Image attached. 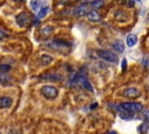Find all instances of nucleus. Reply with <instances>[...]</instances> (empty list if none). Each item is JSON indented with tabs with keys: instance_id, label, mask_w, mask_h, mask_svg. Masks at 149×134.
<instances>
[{
	"instance_id": "1",
	"label": "nucleus",
	"mask_w": 149,
	"mask_h": 134,
	"mask_svg": "<svg viewBox=\"0 0 149 134\" xmlns=\"http://www.w3.org/2000/svg\"><path fill=\"white\" fill-rule=\"evenodd\" d=\"M121 110H125L129 113H137V112H141L143 110V105L140 104V103H122L119 105Z\"/></svg>"
},
{
	"instance_id": "2",
	"label": "nucleus",
	"mask_w": 149,
	"mask_h": 134,
	"mask_svg": "<svg viewBox=\"0 0 149 134\" xmlns=\"http://www.w3.org/2000/svg\"><path fill=\"white\" fill-rule=\"evenodd\" d=\"M97 54L99 55L100 58H102V59H105L107 62L118 63V56L115 54L108 51V50H101V49H99V50H97Z\"/></svg>"
},
{
	"instance_id": "3",
	"label": "nucleus",
	"mask_w": 149,
	"mask_h": 134,
	"mask_svg": "<svg viewBox=\"0 0 149 134\" xmlns=\"http://www.w3.org/2000/svg\"><path fill=\"white\" fill-rule=\"evenodd\" d=\"M41 93L47 98V99H54L57 97L58 94V90L55 87V86H51V85H45L41 89Z\"/></svg>"
},
{
	"instance_id": "4",
	"label": "nucleus",
	"mask_w": 149,
	"mask_h": 134,
	"mask_svg": "<svg viewBox=\"0 0 149 134\" xmlns=\"http://www.w3.org/2000/svg\"><path fill=\"white\" fill-rule=\"evenodd\" d=\"M90 12L88 9V2H83L81 5H79L78 7H76L73 9V15H76L77 17H81L87 15V13Z\"/></svg>"
},
{
	"instance_id": "5",
	"label": "nucleus",
	"mask_w": 149,
	"mask_h": 134,
	"mask_svg": "<svg viewBox=\"0 0 149 134\" xmlns=\"http://www.w3.org/2000/svg\"><path fill=\"white\" fill-rule=\"evenodd\" d=\"M15 21H16V23H17L20 27H27V26L30 23L31 19H30V16H29L28 13L23 12V13H20V14L16 16Z\"/></svg>"
},
{
	"instance_id": "6",
	"label": "nucleus",
	"mask_w": 149,
	"mask_h": 134,
	"mask_svg": "<svg viewBox=\"0 0 149 134\" xmlns=\"http://www.w3.org/2000/svg\"><path fill=\"white\" fill-rule=\"evenodd\" d=\"M122 96L126 98H137L140 97V90H137L136 87H127L122 91Z\"/></svg>"
},
{
	"instance_id": "7",
	"label": "nucleus",
	"mask_w": 149,
	"mask_h": 134,
	"mask_svg": "<svg viewBox=\"0 0 149 134\" xmlns=\"http://www.w3.org/2000/svg\"><path fill=\"white\" fill-rule=\"evenodd\" d=\"M87 19L91 22H99L100 21V14L95 10V9H91L87 13Z\"/></svg>"
},
{
	"instance_id": "8",
	"label": "nucleus",
	"mask_w": 149,
	"mask_h": 134,
	"mask_svg": "<svg viewBox=\"0 0 149 134\" xmlns=\"http://www.w3.org/2000/svg\"><path fill=\"white\" fill-rule=\"evenodd\" d=\"M12 103H13V100H12V98H9V97H1L0 98V108H8L9 106H12Z\"/></svg>"
},
{
	"instance_id": "9",
	"label": "nucleus",
	"mask_w": 149,
	"mask_h": 134,
	"mask_svg": "<svg viewBox=\"0 0 149 134\" xmlns=\"http://www.w3.org/2000/svg\"><path fill=\"white\" fill-rule=\"evenodd\" d=\"M42 79L56 82V80H62V76H61V75H57V73H48V75L42 76Z\"/></svg>"
},
{
	"instance_id": "10",
	"label": "nucleus",
	"mask_w": 149,
	"mask_h": 134,
	"mask_svg": "<svg viewBox=\"0 0 149 134\" xmlns=\"http://www.w3.org/2000/svg\"><path fill=\"white\" fill-rule=\"evenodd\" d=\"M126 42H127V45H128V47H133V45H135L136 42H137V37H136V35H135V34H129V35L127 36V38H126Z\"/></svg>"
},
{
	"instance_id": "11",
	"label": "nucleus",
	"mask_w": 149,
	"mask_h": 134,
	"mask_svg": "<svg viewBox=\"0 0 149 134\" xmlns=\"http://www.w3.org/2000/svg\"><path fill=\"white\" fill-rule=\"evenodd\" d=\"M112 48H113L115 51H118V52H122V51L125 50L123 43H122L121 41H114V42L112 43Z\"/></svg>"
},
{
	"instance_id": "12",
	"label": "nucleus",
	"mask_w": 149,
	"mask_h": 134,
	"mask_svg": "<svg viewBox=\"0 0 149 134\" xmlns=\"http://www.w3.org/2000/svg\"><path fill=\"white\" fill-rule=\"evenodd\" d=\"M48 12H49V7H48V6H43V7H41V8L38 9L37 16H38L40 19H42V17H44V16L48 14Z\"/></svg>"
},
{
	"instance_id": "13",
	"label": "nucleus",
	"mask_w": 149,
	"mask_h": 134,
	"mask_svg": "<svg viewBox=\"0 0 149 134\" xmlns=\"http://www.w3.org/2000/svg\"><path fill=\"white\" fill-rule=\"evenodd\" d=\"M51 62H52V57L51 56H49V55H42L41 56V63H42V65H48Z\"/></svg>"
},
{
	"instance_id": "14",
	"label": "nucleus",
	"mask_w": 149,
	"mask_h": 134,
	"mask_svg": "<svg viewBox=\"0 0 149 134\" xmlns=\"http://www.w3.org/2000/svg\"><path fill=\"white\" fill-rule=\"evenodd\" d=\"M139 132H140L141 134H149V124L143 122L142 125H140V127H139Z\"/></svg>"
},
{
	"instance_id": "15",
	"label": "nucleus",
	"mask_w": 149,
	"mask_h": 134,
	"mask_svg": "<svg viewBox=\"0 0 149 134\" xmlns=\"http://www.w3.org/2000/svg\"><path fill=\"white\" fill-rule=\"evenodd\" d=\"M52 27H50V26H47V27H43L42 28V30H41V34L43 35V36H49L51 33H52Z\"/></svg>"
},
{
	"instance_id": "16",
	"label": "nucleus",
	"mask_w": 149,
	"mask_h": 134,
	"mask_svg": "<svg viewBox=\"0 0 149 134\" xmlns=\"http://www.w3.org/2000/svg\"><path fill=\"white\" fill-rule=\"evenodd\" d=\"M119 115H120L122 119H130V118L133 117V115H132V113H129V112H127V111H125V110L120 111Z\"/></svg>"
},
{
	"instance_id": "17",
	"label": "nucleus",
	"mask_w": 149,
	"mask_h": 134,
	"mask_svg": "<svg viewBox=\"0 0 149 134\" xmlns=\"http://www.w3.org/2000/svg\"><path fill=\"white\" fill-rule=\"evenodd\" d=\"M88 5H91V6L95 9V8L102 7V6H104V2H102V1H93V2H88Z\"/></svg>"
},
{
	"instance_id": "18",
	"label": "nucleus",
	"mask_w": 149,
	"mask_h": 134,
	"mask_svg": "<svg viewBox=\"0 0 149 134\" xmlns=\"http://www.w3.org/2000/svg\"><path fill=\"white\" fill-rule=\"evenodd\" d=\"M30 6H31V8L34 10H38L40 9V6H41V2H38V1H31L30 2Z\"/></svg>"
},
{
	"instance_id": "19",
	"label": "nucleus",
	"mask_w": 149,
	"mask_h": 134,
	"mask_svg": "<svg viewBox=\"0 0 149 134\" xmlns=\"http://www.w3.org/2000/svg\"><path fill=\"white\" fill-rule=\"evenodd\" d=\"M9 69H10V66L7 65V64H1L0 65V72H7Z\"/></svg>"
},
{
	"instance_id": "20",
	"label": "nucleus",
	"mask_w": 149,
	"mask_h": 134,
	"mask_svg": "<svg viewBox=\"0 0 149 134\" xmlns=\"http://www.w3.org/2000/svg\"><path fill=\"white\" fill-rule=\"evenodd\" d=\"M143 120L146 121V124H149V111H146L143 113Z\"/></svg>"
},
{
	"instance_id": "21",
	"label": "nucleus",
	"mask_w": 149,
	"mask_h": 134,
	"mask_svg": "<svg viewBox=\"0 0 149 134\" xmlns=\"http://www.w3.org/2000/svg\"><path fill=\"white\" fill-rule=\"evenodd\" d=\"M8 134H21V132H20L19 129H15V128H12V129H9V132H8Z\"/></svg>"
},
{
	"instance_id": "22",
	"label": "nucleus",
	"mask_w": 149,
	"mask_h": 134,
	"mask_svg": "<svg viewBox=\"0 0 149 134\" xmlns=\"http://www.w3.org/2000/svg\"><path fill=\"white\" fill-rule=\"evenodd\" d=\"M7 36H8V34H7V33H5V31L0 30V40H2V38H5V37H7Z\"/></svg>"
},
{
	"instance_id": "23",
	"label": "nucleus",
	"mask_w": 149,
	"mask_h": 134,
	"mask_svg": "<svg viewBox=\"0 0 149 134\" xmlns=\"http://www.w3.org/2000/svg\"><path fill=\"white\" fill-rule=\"evenodd\" d=\"M126 69H127V61L123 58V59H122V70L126 71Z\"/></svg>"
},
{
	"instance_id": "24",
	"label": "nucleus",
	"mask_w": 149,
	"mask_h": 134,
	"mask_svg": "<svg viewBox=\"0 0 149 134\" xmlns=\"http://www.w3.org/2000/svg\"><path fill=\"white\" fill-rule=\"evenodd\" d=\"M143 64H144V66H149V61H148L147 57L143 58Z\"/></svg>"
},
{
	"instance_id": "25",
	"label": "nucleus",
	"mask_w": 149,
	"mask_h": 134,
	"mask_svg": "<svg viewBox=\"0 0 149 134\" xmlns=\"http://www.w3.org/2000/svg\"><path fill=\"white\" fill-rule=\"evenodd\" d=\"M107 134H116V133H115V132H108Z\"/></svg>"
},
{
	"instance_id": "26",
	"label": "nucleus",
	"mask_w": 149,
	"mask_h": 134,
	"mask_svg": "<svg viewBox=\"0 0 149 134\" xmlns=\"http://www.w3.org/2000/svg\"><path fill=\"white\" fill-rule=\"evenodd\" d=\"M148 22H149V13H148Z\"/></svg>"
}]
</instances>
